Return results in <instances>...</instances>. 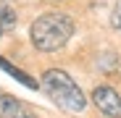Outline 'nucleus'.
Here are the masks:
<instances>
[{
    "instance_id": "f257e3e1",
    "label": "nucleus",
    "mask_w": 121,
    "mask_h": 118,
    "mask_svg": "<svg viewBox=\"0 0 121 118\" xmlns=\"http://www.w3.org/2000/svg\"><path fill=\"white\" fill-rule=\"evenodd\" d=\"M32 34V42L37 50H42V53H55L60 47H66V42L71 39L74 34V18L66 16V13H45V16H39L37 21L32 24L29 29Z\"/></svg>"
},
{
    "instance_id": "39448f33",
    "label": "nucleus",
    "mask_w": 121,
    "mask_h": 118,
    "mask_svg": "<svg viewBox=\"0 0 121 118\" xmlns=\"http://www.w3.org/2000/svg\"><path fill=\"white\" fill-rule=\"evenodd\" d=\"M0 68H3V71H5L8 76H13L16 81H21L24 87H29V89H37V79H32V76H29V73H24L21 68H16L13 63H8L3 55H0Z\"/></svg>"
},
{
    "instance_id": "7ed1b4c3",
    "label": "nucleus",
    "mask_w": 121,
    "mask_h": 118,
    "mask_svg": "<svg viewBox=\"0 0 121 118\" xmlns=\"http://www.w3.org/2000/svg\"><path fill=\"white\" fill-rule=\"evenodd\" d=\"M92 102H95V108L103 113V115H108V118H121V94H118L113 87H108V84L95 87V89H92Z\"/></svg>"
},
{
    "instance_id": "6e6552de",
    "label": "nucleus",
    "mask_w": 121,
    "mask_h": 118,
    "mask_svg": "<svg viewBox=\"0 0 121 118\" xmlns=\"http://www.w3.org/2000/svg\"><path fill=\"white\" fill-rule=\"evenodd\" d=\"M0 34H3V32H0Z\"/></svg>"
},
{
    "instance_id": "20e7f679",
    "label": "nucleus",
    "mask_w": 121,
    "mask_h": 118,
    "mask_svg": "<svg viewBox=\"0 0 121 118\" xmlns=\"http://www.w3.org/2000/svg\"><path fill=\"white\" fill-rule=\"evenodd\" d=\"M0 118H37V113L18 97L0 92Z\"/></svg>"
},
{
    "instance_id": "f03ea898",
    "label": "nucleus",
    "mask_w": 121,
    "mask_h": 118,
    "mask_svg": "<svg viewBox=\"0 0 121 118\" xmlns=\"http://www.w3.org/2000/svg\"><path fill=\"white\" fill-rule=\"evenodd\" d=\"M39 89H42L60 110L82 113V110L87 108V97H84V92L79 89V84L74 81L66 71H60V68L45 71L42 79H39Z\"/></svg>"
},
{
    "instance_id": "0eeeda50",
    "label": "nucleus",
    "mask_w": 121,
    "mask_h": 118,
    "mask_svg": "<svg viewBox=\"0 0 121 118\" xmlns=\"http://www.w3.org/2000/svg\"><path fill=\"white\" fill-rule=\"evenodd\" d=\"M111 26L121 32V0L113 5V11H111Z\"/></svg>"
},
{
    "instance_id": "423d86ee",
    "label": "nucleus",
    "mask_w": 121,
    "mask_h": 118,
    "mask_svg": "<svg viewBox=\"0 0 121 118\" xmlns=\"http://www.w3.org/2000/svg\"><path fill=\"white\" fill-rule=\"evenodd\" d=\"M13 26H16V11L5 3V0H0V32L13 29Z\"/></svg>"
}]
</instances>
